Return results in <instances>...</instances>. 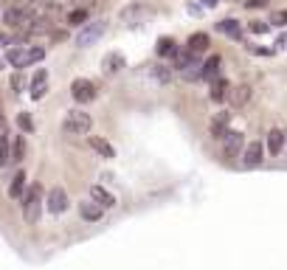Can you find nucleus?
Masks as SVG:
<instances>
[{"mask_svg":"<svg viewBox=\"0 0 287 270\" xmlns=\"http://www.w3.org/2000/svg\"><path fill=\"white\" fill-rule=\"evenodd\" d=\"M45 57V48H40V45H31V48H26V45H11L9 48V53H6V59H9V65L11 68H28V65H34V62H40V59Z\"/></svg>","mask_w":287,"mask_h":270,"instance_id":"1","label":"nucleus"},{"mask_svg":"<svg viewBox=\"0 0 287 270\" xmlns=\"http://www.w3.org/2000/svg\"><path fill=\"white\" fill-rule=\"evenodd\" d=\"M23 220H26L28 225H37L40 220V211H43V186H31V189H26V194H23Z\"/></svg>","mask_w":287,"mask_h":270,"instance_id":"2","label":"nucleus"},{"mask_svg":"<svg viewBox=\"0 0 287 270\" xmlns=\"http://www.w3.org/2000/svg\"><path fill=\"white\" fill-rule=\"evenodd\" d=\"M91 127H93V118L87 116L85 110H70L68 116H65V121H62L65 135H87Z\"/></svg>","mask_w":287,"mask_h":270,"instance_id":"3","label":"nucleus"},{"mask_svg":"<svg viewBox=\"0 0 287 270\" xmlns=\"http://www.w3.org/2000/svg\"><path fill=\"white\" fill-rule=\"evenodd\" d=\"M107 31V20H87L85 26L79 28V34H76V45L79 48H91L96 45L101 37H104Z\"/></svg>","mask_w":287,"mask_h":270,"instance_id":"4","label":"nucleus"},{"mask_svg":"<svg viewBox=\"0 0 287 270\" xmlns=\"http://www.w3.org/2000/svg\"><path fill=\"white\" fill-rule=\"evenodd\" d=\"M70 96H74L76 104H91L96 101V96H99V90L91 79H74V85H70Z\"/></svg>","mask_w":287,"mask_h":270,"instance_id":"5","label":"nucleus"},{"mask_svg":"<svg viewBox=\"0 0 287 270\" xmlns=\"http://www.w3.org/2000/svg\"><path fill=\"white\" fill-rule=\"evenodd\" d=\"M68 206H70V200H68V191L62 189V186H53V189H48V194H45V208L51 214H62V211H68Z\"/></svg>","mask_w":287,"mask_h":270,"instance_id":"6","label":"nucleus"},{"mask_svg":"<svg viewBox=\"0 0 287 270\" xmlns=\"http://www.w3.org/2000/svg\"><path fill=\"white\" fill-rule=\"evenodd\" d=\"M262 160H265V147H262V141L245 143V149H242V166L245 169H256V166H262Z\"/></svg>","mask_w":287,"mask_h":270,"instance_id":"7","label":"nucleus"},{"mask_svg":"<svg viewBox=\"0 0 287 270\" xmlns=\"http://www.w3.org/2000/svg\"><path fill=\"white\" fill-rule=\"evenodd\" d=\"M194 65H200V53H194V51H189V48H177L175 51V57H172V65L169 68L172 70H189V68H194Z\"/></svg>","mask_w":287,"mask_h":270,"instance_id":"8","label":"nucleus"},{"mask_svg":"<svg viewBox=\"0 0 287 270\" xmlns=\"http://www.w3.org/2000/svg\"><path fill=\"white\" fill-rule=\"evenodd\" d=\"M242 149H245V135L237 133V130H228L225 138H223V152H225V158H239V155H242Z\"/></svg>","mask_w":287,"mask_h":270,"instance_id":"9","label":"nucleus"},{"mask_svg":"<svg viewBox=\"0 0 287 270\" xmlns=\"http://www.w3.org/2000/svg\"><path fill=\"white\" fill-rule=\"evenodd\" d=\"M228 130H231V113H228V110L217 113V116L211 118V124H208V133H211L214 141H223Z\"/></svg>","mask_w":287,"mask_h":270,"instance_id":"10","label":"nucleus"},{"mask_svg":"<svg viewBox=\"0 0 287 270\" xmlns=\"http://www.w3.org/2000/svg\"><path fill=\"white\" fill-rule=\"evenodd\" d=\"M127 68V59H124V53H118V51H110V53H104V59H101V70L104 74H118V70H124Z\"/></svg>","mask_w":287,"mask_h":270,"instance_id":"11","label":"nucleus"},{"mask_svg":"<svg viewBox=\"0 0 287 270\" xmlns=\"http://www.w3.org/2000/svg\"><path fill=\"white\" fill-rule=\"evenodd\" d=\"M231 93V82L223 79V76H217V79H211V87H208V99L211 101H225Z\"/></svg>","mask_w":287,"mask_h":270,"instance_id":"12","label":"nucleus"},{"mask_svg":"<svg viewBox=\"0 0 287 270\" xmlns=\"http://www.w3.org/2000/svg\"><path fill=\"white\" fill-rule=\"evenodd\" d=\"M101 214H104V208H101L96 200H82L79 203V217L87 220V223H99Z\"/></svg>","mask_w":287,"mask_h":270,"instance_id":"13","label":"nucleus"},{"mask_svg":"<svg viewBox=\"0 0 287 270\" xmlns=\"http://www.w3.org/2000/svg\"><path fill=\"white\" fill-rule=\"evenodd\" d=\"M91 200H96L101 208H104V211L116 206V194H113V191H107L104 186H91Z\"/></svg>","mask_w":287,"mask_h":270,"instance_id":"14","label":"nucleus"},{"mask_svg":"<svg viewBox=\"0 0 287 270\" xmlns=\"http://www.w3.org/2000/svg\"><path fill=\"white\" fill-rule=\"evenodd\" d=\"M147 14H149V9L141 3H133V6H127V9H121V20L127 23V26H138V20Z\"/></svg>","mask_w":287,"mask_h":270,"instance_id":"15","label":"nucleus"},{"mask_svg":"<svg viewBox=\"0 0 287 270\" xmlns=\"http://www.w3.org/2000/svg\"><path fill=\"white\" fill-rule=\"evenodd\" d=\"M217 31L225 34V37H231V40H242V26H239V20H234V17L220 20L217 23Z\"/></svg>","mask_w":287,"mask_h":270,"instance_id":"16","label":"nucleus"},{"mask_svg":"<svg viewBox=\"0 0 287 270\" xmlns=\"http://www.w3.org/2000/svg\"><path fill=\"white\" fill-rule=\"evenodd\" d=\"M254 96V90H250V85H237V87H231V93H228V101H231V107H245L248 104V99Z\"/></svg>","mask_w":287,"mask_h":270,"instance_id":"17","label":"nucleus"},{"mask_svg":"<svg viewBox=\"0 0 287 270\" xmlns=\"http://www.w3.org/2000/svg\"><path fill=\"white\" fill-rule=\"evenodd\" d=\"M220 68H223V57H220V53H211V57L203 62V79H206V82L217 79V76H220Z\"/></svg>","mask_w":287,"mask_h":270,"instance_id":"18","label":"nucleus"},{"mask_svg":"<svg viewBox=\"0 0 287 270\" xmlns=\"http://www.w3.org/2000/svg\"><path fill=\"white\" fill-rule=\"evenodd\" d=\"M284 141H287V135H284L279 127H273L271 133H267L265 149H267V152H271V155H279V152H282V147H284Z\"/></svg>","mask_w":287,"mask_h":270,"instance_id":"19","label":"nucleus"},{"mask_svg":"<svg viewBox=\"0 0 287 270\" xmlns=\"http://www.w3.org/2000/svg\"><path fill=\"white\" fill-rule=\"evenodd\" d=\"M87 143H91V149H93V152H99L101 158H107V160L116 158V149H113V143H110V141H104V138L91 135V138H87Z\"/></svg>","mask_w":287,"mask_h":270,"instance_id":"20","label":"nucleus"},{"mask_svg":"<svg viewBox=\"0 0 287 270\" xmlns=\"http://www.w3.org/2000/svg\"><path fill=\"white\" fill-rule=\"evenodd\" d=\"M208 45H211V37H208L206 31H197V34H191V37L186 40V48H189V51H194V53L208 51Z\"/></svg>","mask_w":287,"mask_h":270,"instance_id":"21","label":"nucleus"},{"mask_svg":"<svg viewBox=\"0 0 287 270\" xmlns=\"http://www.w3.org/2000/svg\"><path fill=\"white\" fill-rule=\"evenodd\" d=\"M23 194H26V172H14V177L9 183V197L11 200H23Z\"/></svg>","mask_w":287,"mask_h":270,"instance_id":"22","label":"nucleus"},{"mask_svg":"<svg viewBox=\"0 0 287 270\" xmlns=\"http://www.w3.org/2000/svg\"><path fill=\"white\" fill-rule=\"evenodd\" d=\"M9 158H11V164L26 160V138L23 135H14V141H11V147H9Z\"/></svg>","mask_w":287,"mask_h":270,"instance_id":"23","label":"nucleus"},{"mask_svg":"<svg viewBox=\"0 0 287 270\" xmlns=\"http://www.w3.org/2000/svg\"><path fill=\"white\" fill-rule=\"evenodd\" d=\"M149 76H152L155 82H160V85H169L172 82V68H166V65H149Z\"/></svg>","mask_w":287,"mask_h":270,"instance_id":"24","label":"nucleus"},{"mask_svg":"<svg viewBox=\"0 0 287 270\" xmlns=\"http://www.w3.org/2000/svg\"><path fill=\"white\" fill-rule=\"evenodd\" d=\"M175 51H177V43L172 37H160L158 40V45H155V53H158V57H175Z\"/></svg>","mask_w":287,"mask_h":270,"instance_id":"25","label":"nucleus"},{"mask_svg":"<svg viewBox=\"0 0 287 270\" xmlns=\"http://www.w3.org/2000/svg\"><path fill=\"white\" fill-rule=\"evenodd\" d=\"M87 23V9L85 6H79V9H74L68 14V26H74V28H82Z\"/></svg>","mask_w":287,"mask_h":270,"instance_id":"26","label":"nucleus"},{"mask_svg":"<svg viewBox=\"0 0 287 270\" xmlns=\"http://www.w3.org/2000/svg\"><path fill=\"white\" fill-rule=\"evenodd\" d=\"M17 127H20L23 133H34V118L28 116V113H20V116H17Z\"/></svg>","mask_w":287,"mask_h":270,"instance_id":"27","label":"nucleus"},{"mask_svg":"<svg viewBox=\"0 0 287 270\" xmlns=\"http://www.w3.org/2000/svg\"><path fill=\"white\" fill-rule=\"evenodd\" d=\"M245 48H248L250 53H256V57H273V53H276V48H262V45H254V43H245Z\"/></svg>","mask_w":287,"mask_h":270,"instance_id":"28","label":"nucleus"},{"mask_svg":"<svg viewBox=\"0 0 287 270\" xmlns=\"http://www.w3.org/2000/svg\"><path fill=\"white\" fill-rule=\"evenodd\" d=\"M271 23L273 26H287V9H279L271 14Z\"/></svg>","mask_w":287,"mask_h":270,"instance_id":"29","label":"nucleus"},{"mask_svg":"<svg viewBox=\"0 0 287 270\" xmlns=\"http://www.w3.org/2000/svg\"><path fill=\"white\" fill-rule=\"evenodd\" d=\"M48 93V82H37V85H31V99H43Z\"/></svg>","mask_w":287,"mask_h":270,"instance_id":"30","label":"nucleus"},{"mask_svg":"<svg viewBox=\"0 0 287 270\" xmlns=\"http://www.w3.org/2000/svg\"><path fill=\"white\" fill-rule=\"evenodd\" d=\"M250 31H254V34H267V31H271V26L262 23V20H254V23H250Z\"/></svg>","mask_w":287,"mask_h":270,"instance_id":"31","label":"nucleus"},{"mask_svg":"<svg viewBox=\"0 0 287 270\" xmlns=\"http://www.w3.org/2000/svg\"><path fill=\"white\" fill-rule=\"evenodd\" d=\"M9 85H11V90H14V93H20V90H23V85H26V79H23L20 74H14V76H11V79H9Z\"/></svg>","mask_w":287,"mask_h":270,"instance_id":"32","label":"nucleus"},{"mask_svg":"<svg viewBox=\"0 0 287 270\" xmlns=\"http://www.w3.org/2000/svg\"><path fill=\"white\" fill-rule=\"evenodd\" d=\"M48 79V70L45 68H40L37 74H34V79H31V85H37V82H45Z\"/></svg>","mask_w":287,"mask_h":270,"instance_id":"33","label":"nucleus"},{"mask_svg":"<svg viewBox=\"0 0 287 270\" xmlns=\"http://www.w3.org/2000/svg\"><path fill=\"white\" fill-rule=\"evenodd\" d=\"M203 6H206V9H214V6H217V0H203Z\"/></svg>","mask_w":287,"mask_h":270,"instance_id":"34","label":"nucleus"},{"mask_svg":"<svg viewBox=\"0 0 287 270\" xmlns=\"http://www.w3.org/2000/svg\"><path fill=\"white\" fill-rule=\"evenodd\" d=\"M276 45H287V31H284V34H282V37H279V40H276Z\"/></svg>","mask_w":287,"mask_h":270,"instance_id":"35","label":"nucleus"},{"mask_svg":"<svg viewBox=\"0 0 287 270\" xmlns=\"http://www.w3.org/2000/svg\"><path fill=\"white\" fill-rule=\"evenodd\" d=\"M0 118H3V107H0Z\"/></svg>","mask_w":287,"mask_h":270,"instance_id":"36","label":"nucleus"},{"mask_svg":"<svg viewBox=\"0 0 287 270\" xmlns=\"http://www.w3.org/2000/svg\"><path fill=\"white\" fill-rule=\"evenodd\" d=\"M76 3H85V0H76Z\"/></svg>","mask_w":287,"mask_h":270,"instance_id":"37","label":"nucleus"}]
</instances>
